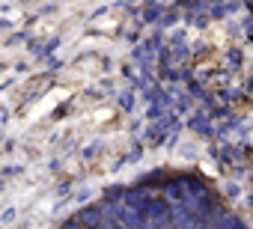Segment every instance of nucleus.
I'll list each match as a JSON object with an SVG mask.
<instances>
[{"instance_id": "2", "label": "nucleus", "mask_w": 253, "mask_h": 229, "mask_svg": "<svg viewBox=\"0 0 253 229\" xmlns=\"http://www.w3.org/2000/svg\"><path fill=\"white\" fill-rule=\"evenodd\" d=\"M81 217H84V226H89V229H92V226H101V220H98V211H84Z\"/></svg>"}, {"instance_id": "1", "label": "nucleus", "mask_w": 253, "mask_h": 229, "mask_svg": "<svg viewBox=\"0 0 253 229\" xmlns=\"http://www.w3.org/2000/svg\"><path fill=\"white\" fill-rule=\"evenodd\" d=\"M217 229H244V223L226 214V217H220V220H217Z\"/></svg>"}]
</instances>
